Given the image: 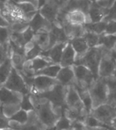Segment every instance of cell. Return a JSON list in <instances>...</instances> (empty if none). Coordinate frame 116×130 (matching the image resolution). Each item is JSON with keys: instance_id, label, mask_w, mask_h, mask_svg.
<instances>
[{"instance_id": "31", "label": "cell", "mask_w": 116, "mask_h": 130, "mask_svg": "<svg viewBox=\"0 0 116 130\" xmlns=\"http://www.w3.org/2000/svg\"><path fill=\"white\" fill-rule=\"evenodd\" d=\"M107 23L103 21L98 22V23H90L84 25L83 27L87 31L92 32L94 34L98 35L103 34L105 31L106 26H107Z\"/></svg>"}, {"instance_id": "5", "label": "cell", "mask_w": 116, "mask_h": 130, "mask_svg": "<svg viewBox=\"0 0 116 130\" xmlns=\"http://www.w3.org/2000/svg\"><path fill=\"white\" fill-rule=\"evenodd\" d=\"M72 68L75 76V83L72 85L75 87L88 90L94 82L97 80L87 67L82 65H74Z\"/></svg>"}, {"instance_id": "30", "label": "cell", "mask_w": 116, "mask_h": 130, "mask_svg": "<svg viewBox=\"0 0 116 130\" xmlns=\"http://www.w3.org/2000/svg\"><path fill=\"white\" fill-rule=\"evenodd\" d=\"M61 69V66L60 64H53L49 66L45 67L42 70L35 73V76H45L55 78L59 71Z\"/></svg>"}, {"instance_id": "41", "label": "cell", "mask_w": 116, "mask_h": 130, "mask_svg": "<svg viewBox=\"0 0 116 130\" xmlns=\"http://www.w3.org/2000/svg\"><path fill=\"white\" fill-rule=\"evenodd\" d=\"M103 34L116 35V21H110L107 23L105 31Z\"/></svg>"}, {"instance_id": "49", "label": "cell", "mask_w": 116, "mask_h": 130, "mask_svg": "<svg viewBox=\"0 0 116 130\" xmlns=\"http://www.w3.org/2000/svg\"><path fill=\"white\" fill-rule=\"evenodd\" d=\"M70 130H84L83 126L82 127H80V128H72Z\"/></svg>"}, {"instance_id": "40", "label": "cell", "mask_w": 116, "mask_h": 130, "mask_svg": "<svg viewBox=\"0 0 116 130\" xmlns=\"http://www.w3.org/2000/svg\"><path fill=\"white\" fill-rule=\"evenodd\" d=\"M10 57V49L9 45H0V65L5 61L7 58Z\"/></svg>"}, {"instance_id": "58", "label": "cell", "mask_w": 116, "mask_h": 130, "mask_svg": "<svg viewBox=\"0 0 116 130\" xmlns=\"http://www.w3.org/2000/svg\"><path fill=\"white\" fill-rule=\"evenodd\" d=\"M69 1H71V0H69Z\"/></svg>"}, {"instance_id": "4", "label": "cell", "mask_w": 116, "mask_h": 130, "mask_svg": "<svg viewBox=\"0 0 116 130\" xmlns=\"http://www.w3.org/2000/svg\"><path fill=\"white\" fill-rule=\"evenodd\" d=\"M88 91L92 102V109L107 103L108 89L104 78H98L96 80L88 89Z\"/></svg>"}, {"instance_id": "18", "label": "cell", "mask_w": 116, "mask_h": 130, "mask_svg": "<svg viewBox=\"0 0 116 130\" xmlns=\"http://www.w3.org/2000/svg\"><path fill=\"white\" fill-rule=\"evenodd\" d=\"M62 28L66 35L69 41L72 39L81 38L85 33V29L83 25H72L67 22L62 26Z\"/></svg>"}, {"instance_id": "27", "label": "cell", "mask_w": 116, "mask_h": 130, "mask_svg": "<svg viewBox=\"0 0 116 130\" xmlns=\"http://www.w3.org/2000/svg\"><path fill=\"white\" fill-rule=\"evenodd\" d=\"M32 41L35 44L40 47L43 51L47 50L48 45H49V32L45 31L37 32L34 34Z\"/></svg>"}, {"instance_id": "3", "label": "cell", "mask_w": 116, "mask_h": 130, "mask_svg": "<svg viewBox=\"0 0 116 130\" xmlns=\"http://www.w3.org/2000/svg\"><path fill=\"white\" fill-rule=\"evenodd\" d=\"M103 47L98 46L91 48L85 55L76 61L75 65H82L87 67L92 72L96 79L98 78V67L103 53Z\"/></svg>"}, {"instance_id": "53", "label": "cell", "mask_w": 116, "mask_h": 130, "mask_svg": "<svg viewBox=\"0 0 116 130\" xmlns=\"http://www.w3.org/2000/svg\"><path fill=\"white\" fill-rule=\"evenodd\" d=\"M44 130H54L53 128H52V129H45Z\"/></svg>"}, {"instance_id": "37", "label": "cell", "mask_w": 116, "mask_h": 130, "mask_svg": "<svg viewBox=\"0 0 116 130\" xmlns=\"http://www.w3.org/2000/svg\"><path fill=\"white\" fill-rule=\"evenodd\" d=\"M20 109L27 112L34 110V107L30 99V94H26L22 95V99L19 104Z\"/></svg>"}, {"instance_id": "28", "label": "cell", "mask_w": 116, "mask_h": 130, "mask_svg": "<svg viewBox=\"0 0 116 130\" xmlns=\"http://www.w3.org/2000/svg\"><path fill=\"white\" fill-rule=\"evenodd\" d=\"M116 44V35L102 34L100 36L99 46H103L105 49L112 51Z\"/></svg>"}, {"instance_id": "39", "label": "cell", "mask_w": 116, "mask_h": 130, "mask_svg": "<svg viewBox=\"0 0 116 130\" xmlns=\"http://www.w3.org/2000/svg\"><path fill=\"white\" fill-rule=\"evenodd\" d=\"M104 21L108 22L110 21H116V0H114L109 8L108 10V14L104 19Z\"/></svg>"}, {"instance_id": "21", "label": "cell", "mask_w": 116, "mask_h": 130, "mask_svg": "<svg viewBox=\"0 0 116 130\" xmlns=\"http://www.w3.org/2000/svg\"><path fill=\"white\" fill-rule=\"evenodd\" d=\"M69 42L70 43L71 46L75 52L76 61L83 57L90 49L88 45L83 37L72 39L69 41Z\"/></svg>"}, {"instance_id": "24", "label": "cell", "mask_w": 116, "mask_h": 130, "mask_svg": "<svg viewBox=\"0 0 116 130\" xmlns=\"http://www.w3.org/2000/svg\"><path fill=\"white\" fill-rule=\"evenodd\" d=\"M45 127L39 122L35 112L34 116L31 115L30 112H29V119L27 123L21 125L17 130H44Z\"/></svg>"}, {"instance_id": "48", "label": "cell", "mask_w": 116, "mask_h": 130, "mask_svg": "<svg viewBox=\"0 0 116 130\" xmlns=\"http://www.w3.org/2000/svg\"><path fill=\"white\" fill-rule=\"evenodd\" d=\"M69 0H58V2H59V6L60 7V8H63L64 6H66L67 3L68 2Z\"/></svg>"}, {"instance_id": "25", "label": "cell", "mask_w": 116, "mask_h": 130, "mask_svg": "<svg viewBox=\"0 0 116 130\" xmlns=\"http://www.w3.org/2000/svg\"><path fill=\"white\" fill-rule=\"evenodd\" d=\"M30 63L32 69L34 72V74L35 73L41 70H42L45 67L54 64L53 63V62L49 59L41 55L33 59L32 60H31Z\"/></svg>"}, {"instance_id": "52", "label": "cell", "mask_w": 116, "mask_h": 130, "mask_svg": "<svg viewBox=\"0 0 116 130\" xmlns=\"http://www.w3.org/2000/svg\"><path fill=\"white\" fill-rule=\"evenodd\" d=\"M6 2H7V0H0V2L4 3V4H5Z\"/></svg>"}, {"instance_id": "13", "label": "cell", "mask_w": 116, "mask_h": 130, "mask_svg": "<svg viewBox=\"0 0 116 130\" xmlns=\"http://www.w3.org/2000/svg\"><path fill=\"white\" fill-rule=\"evenodd\" d=\"M29 27L32 29L34 34L40 31L49 32L51 29L53 24L51 23L43 17L38 12V10L34 16L30 21L28 23Z\"/></svg>"}, {"instance_id": "38", "label": "cell", "mask_w": 116, "mask_h": 130, "mask_svg": "<svg viewBox=\"0 0 116 130\" xmlns=\"http://www.w3.org/2000/svg\"><path fill=\"white\" fill-rule=\"evenodd\" d=\"M11 31L9 27H0V45H8L10 40Z\"/></svg>"}, {"instance_id": "6", "label": "cell", "mask_w": 116, "mask_h": 130, "mask_svg": "<svg viewBox=\"0 0 116 130\" xmlns=\"http://www.w3.org/2000/svg\"><path fill=\"white\" fill-rule=\"evenodd\" d=\"M5 88L14 92L20 93L22 95L30 93V89L25 83L22 76L15 68L12 67L10 74L3 86Z\"/></svg>"}, {"instance_id": "56", "label": "cell", "mask_w": 116, "mask_h": 130, "mask_svg": "<svg viewBox=\"0 0 116 130\" xmlns=\"http://www.w3.org/2000/svg\"><path fill=\"white\" fill-rule=\"evenodd\" d=\"M55 1H56V2H58V0H55ZM58 3H59V2H58Z\"/></svg>"}, {"instance_id": "23", "label": "cell", "mask_w": 116, "mask_h": 130, "mask_svg": "<svg viewBox=\"0 0 116 130\" xmlns=\"http://www.w3.org/2000/svg\"><path fill=\"white\" fill-rule=\"evenodd\" d=\"M43 50L32 41L27 43L25 46V61H31L41 55Z\"/></svg>"}, {"instance_id": "32", "label": "cell", "mask_w": 116, "mask_h": 130, "mask_svg": "<svg viewBox=\"0 0 116 130\" xmlns=\"http://www.w3.org/2000/svg\"><path fill=\"white\" fill-rule=\"evenodd\" d=\"M10 57L13 68H15L17 71L22 70L24 63L25 62V56L11 52L10 50Z\"/></svg>"}, {"instance_id": "57", "label": "cell", "mask_w": 116, "mask_h": 130, "mask_svg": "<svg viewBox=\"0 0 116 130\" xmlns=\"http://www.w3.org/2000/svg\"><path fill=\"white\" fill-rule=\"evenodd\" d=\"M1 107H2V105H1V104H0V108H1Z\"/></svg>"}, {"instance_id": "7", "label": "cell", "mask_w": 116, "mask_h": 130, "mask_svg": "<svg viewBox=\"0 0 116 130\" xmlns=\"http://www.w3.org/2000/svg\"><path fill=\"white\" fill-rule=\"evenodd\" d=\"M116 67V58L111 51L104 48L98 67V78H105L113 76Z\"/></svg>"}, {"instance_id": "34", "label": "cell", "mask_w": 116, "mask_h": 130, "mask_svg": "<svg viewBox=\"0 0 116 130\" xmlns=\"http://www.w3.org/2000/svg\"><path fill=\"white\" fill-rule=\"evenodd\" d=\"M100 36V35L96 34H94V33H92V32L86 31L83 38L86 41L89 48H94V47H96L99 46Z\"/></svg>"}, {"instance_id": "19", "label": "cell", "mask_w": 116, "mask_h": 130, "mask_svg": "<svg viewBox=\"0 0 116 130\" xmlns=\"http://www.w3.org/2000/svg\"><path fill=\"white\" fill-rule=\"evenodd\" d=\"M76 61V54L70 43L68 42L63 51L60 65L61 67L72 66Z\"/></svg>"}, {"instance_id": "20", "label": "cell", "mask_w": 116, "mask_h": 130, "mask_svg": "<svg viewBox=\"0 0 116 130\" xmlns=\"http://www.w3.org/2000/svg\"><path fill=\"white\" fill-rule=\"evenodd\" d=\"M66 19L69 23L72 25H84L89 23L88 18L85 13L79 10H73L66 12Z\"/></svg>"}, {"instance_id": "47", "label": "cell", "mask_w": 116, "mask_h": 130, "mask_svg": "<svg viewBox=\"0 0 116 130\" xmlns=\"http://www.w3.org/2000/svg\"><path fill=\"white\" fill-rule=\"evenodd\" d=\"M110 126L113 130H116V116L110 122Z\"/></svg>"}, {"instance_id": "55", "label": "cell", "mask_w": 116, "mask_h": 130, "mask_svg": "<svg viewBox=\"0 0 116 130\" xmlns=\"http://www.w3.org/2000/svg\"><path fill=\"white\" fill-rule=\"evenodd\" d=\"M12 1H13L14 2H17V0H12Z\"/></svg>"}, {"instance_id": "1", "label": "cell", "mask_w": 116, "mask_h": 130, "mask_svg": "<svg viewBox=\"0 0 116 130\" xmlns=\"http://www.w3.org/2000/svg\"><path fill=\"white\" fill-rule=\"evenodd\" d=\"M30 99L34 107V111L41 125L45 129L53 128L60 115L55 112L51 104L47 100L37 98L31 94Z\"/></svg>"}, {"instance_id": "42", "label": "cell", "mask_w": 116, "mask_h": 130, "mask_svg": "<svg viewBox=\"0 0 116 130\" xmlns=\"http://www.w3.org/2000/svg\"><path fill=\"white\" fill-rule=\"evenodd\" d=\"M9 122H10V119L4 115L1 108L0 109V130L10 128Z\"/></svg>"}, {"instance_id": "46", "label": "cell", "mask_w": 116, "mask_h": 130, "mask_svg": "<svg viewBox=\"0 0 116 130\" xmlns=\"http://www.w3.org/2000/svg\"><path fill=\"white\" fill-rule=\"evenodd\" d=\"M48 0H38V6H37V8L38 10L41 7H42L45 4Z\"/></svg>"}, {"instance_id": "10", "label": "cell", "mask_w": 116, "mask_h": 130, "mask_svg": "<svg viewBox=\"0 0 116 130\" xmlns=\"http://www.w3.org/2000/svg\"><path fill=\"white\" fill-rule=\"evenodd\" d=\"M60 10L59 3L55 0H48L45 4L38 10V12L47 21L55 23L58 12Z\"/></svg>"}, {"instance_id": "29", "label": "cell", "mask_w": 116, "mask_h": 130, "mask_svg": "<svg viewBox=\"0 0 116 130\" xmlns=\"http://www.w3.org/2000/svg\"><path fill=\"white\" fill-rule=\"evenodd\" d=\"M74 87L77 91L85 110L88 113V115H90L91 111L92 110V100H91V97L89 93L88 90L81 89H79L75 87Z\"/></svg>"}, {"instance_id": "12", "label": "cell", "mask_w": 116, "mask_h": 130, "mask_svg": "<svg viewBox=\"0 0 116 130\" xmlns=\"http://www.w3.org/2000/svg\"><path fill=\"white\" fill-rule=\"evenodd\" d=\"M66 108L68 109L85 108L77 91L73 85L67 87L66 95Z\"/></svg>"}, {"instance_id": "33", "label": "cell", "mask_w": 116, "mask_h": 130, "mask_svg": "<svg viewBox=\"0 0 116 130\" xmlns=\"http://www.w3.org/2000/svg\"><path fill=\"white\" fill-rule=\"evenodd\" d=\"M72 127V121L64 115V113L58 119L54 126V130H70Z\"/></svg>"}, {"instance_id": "14", "label": "cell", "mask_w": 116, "mask_h": 130, "mask_svg": "<svg viewBox=\"0 0 116 130\" xmlns=\"http://www.w3.org/2000/svg\"><path fill=\"white\" fill-rule=\"evenodd\" d=\"M55 78L59 84L66 87L74 85L75 83V76L72 66L61 67Z\"/></svg>"}, {"instance_id": "16", "label": "cell", "mask_w": 116, "mask_h": 130, "mask_svg": "<svg viewBox=\"0 0 116 130\" xmlns=\"http://www.w3.org/2000/svg\"><path fill=\"white\" fill-rule=\"evenodd\" d=\"M68 42H60L56 44L47 51H43L40 55L49 59L53 63L60 64L63 51Z\"/></svg>"}, {"instance_id": "45", "label": "cell", "mask_w": 116, "mask_h": 130, "mask_svg": "<svg viewBox=\"0 0 116 130\" xmlns=\"http://www.w3.org/2000/svg\"><path fill=\"white\" fill-rule=\"evenodd\" d=\"M30 2L32 3V4H34L35 6L37 8V6H38V0H17V2ZM38 9V8H37Z\"/></svg>"}, {"instance_id": "11", "label": "cell", "mask_w": 116, "mask_h": 130, "mask_svg": "<svg viewBox=\"0 0 116 130\" xmlns=\"http://www.w3.org/2000/svg\"><path fill=\"white\" fill-rule=\"evenodd\" d=\"M22 95L11 90L0 87V104L2 106L10 105H19Z\"/></svg>"}, {"instance_id": "51", "label": "cell", "mask_w": 116, "mask_h": 130, "mask_svg": "<svg viewBox=\"0 0 116 130\" xmlns=\"http://www.w3.org/2000/svg\"><path fill=\"white\" fill-rule=\"evenodd\" d=\"M114 57H115V56H114ZM113 76L115 77V78H116V67H115V70H114L113 74Z\"/></svg>"}, {"instance_id": "9", "label": "cell", "mask_w": 116, "mask_h": 130, "mask_svg": "<svg viewBox=\"0 0 116 130\" xmlns=\"http://www.w3.org/2000/svg\"><path fill=\"white\" fill-rule=\"evenodd\" d=\"M90 115L100 121L110 125V122L116 116V108L109 104H104L92 109Z\"/></svg>"}, {"instance_id": "50", "label": "cell", "mask_w": 116, "mask_h": 130, "mask_svg": "<svg viewBox=\"0 0 116 130\" xmlns=\"http://www.w3.org/2000/svg\"><path fill=\"white\" fill-rule=\"evenodd\" d=\"M88 1H89V2L92 3V4H94V3L98 2L100 1V0H88Z\"/></svg>"}, {"instance_id": "17", "label": "cell", "mask_w": 116, "mask_h": 130, "mask_svg": "<svg viewBox=\"0 0 116 130\" xmlns=\"http://www.w3.org/2000/svg\"><path fill=\"white\" fill-rule=\"evenodd\" d=\"M108 10L109 9L99 6L95 3L92 4L89 8L88 12L87 13L89 23L103 21L107 15Z\"/></svg>"}, {"instance_id": "8", "label": "cell", "mask_w": 116, "mask_h": 130, "mask_svg": "<svg viewBox=\"0 0 116 130\" xmlns=\"http://www.w3.org/2000/svg\"><path fill=\"white\" fill-rule=\"evenodd\" d=\"M59 83L56 78L45 76H35L30 89V94L40 93L47 91Z\"/></svg>"}, {"instance_id": "2", "label": "cell", "mask_w": 116, "mask_h": 130, "mask_svg": "<svg viewBox=\"0 0 116 130\" xmlns=\"http://www.w3.org/2000/svg\"><path fill=\"white\" fill-rule=\"evenodd\" d=\"M67 87L58 83L47 91L31 95L36 97L37 98L47 100L51 104L54 110L55 108H60L61 112H62L63 109L66 108Z\"/></svg>"}, {"instance_id": "35", "label": "cell", "mask_w": 116, "mask_h": 130, "mask_svg": "<svg viewBox=\"0 0 116 130\" xmlns=\"http://www.w3.org/2000/svg\"><path fill=\"white\" fill-rule=\"evenodd\" d=\"M28 119H29V112L20 109L17 111L9 119L17 122L23 125V124L27 123Z\"/></svg>"}, {"instance_id": "36", "label": "cell", "mask_w": 116, "mask_h": 130, "mask_svg": "<svg viewBox=\"0 0 116 130\" xmlns=\"http://www.w3.org/2000/svg\"><path fill=\"white\" fill-rule=\"evenodd\" d=\"M29 27V24L25 21H14L10 24L9 29L11 32L22 34Z\"/></svg>"}, {"instance_id": "15", "label": "cell", "mask_w": 116, "mask_h": 130, "mask_svg": "<svg viewBox=\"0 0 116 130\" xmlns=\"http://www.w3.org/2000/svg\"><path fill=\"white\" fill-rule=\"evenodd\" d=\"M68 42V38H67L63 28L53 24L51 29L49 32V45L47 50L57 43Z\"/></svg>"}, {"instance_id": "54", "label": "cell", "mask_w": 116, "mask_h": 130, "mask_svg": "<svg viewBox=\"0 0 116 130\" xmlns=\"http://www.w3.org/2000/svg\"><path fill=\"white\" fill-rule=\"evenodd\" d=\"M109 1H110V2H111V4H112V3H113V2L114 0H109Z\"/></svg>"}, {"instance_id": "44", "label": "cell", "mask_w": 116, "mask_h": 130, "mask_svg": "<svg viewBox=\"0 0 116 130\" xmlns=\"http://www.w3.org/2000/svg\"><path fill=\"white\" fill-rule=\"evenodd\" d=\"M0 27H9L8 22L1 14H0Z\"/></svg>"}, {"instance_id": "43", "label": "cell", "mask_w": 116, "mask_h": 130, "mask_svg": "<svg viewBox=\"0 0 116 130\" xmlns=\"http://www.w3.org/2000/svg\"><path fill=\"white\" fill-rule=\"evenodd\" d=\"M22 36L24 39V41L25 42V43L30 42L32 40L33 37L34 36V32L33 31L32 29H31L30 27L22 33Z\"/></svg>"}, {"instance_id": "22", "label": "cell", "mask_w": 116, "mask_h": 130, "mask_svg": "<svg viewBox=\"0 0 116 130\" xmlns=\"http://www.w3.org/2000/svg\"><path fill=\"white\" fill-rule=\"evenodd\" d=\"M104 79L108 89V101L107 104L111 105L116 108V78L112 76Z\"/></svg>"}, {"instance_id": "26", "label": "cell", "mask_w": 116, "mask_h": 130, "mask_svg": "<svg viewBox=\"0 0 116 130\" xmlns=\"http://www.w3.org/2000/svg\"><path fill=\"white\" fill-rule=\"evenodd\" d=\"M12 67L10 57L7 58L5 61L0 65V87L3 86L6 83L10 74Z\"/></svg>"}]
</instances>
